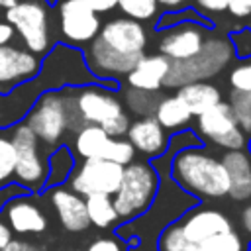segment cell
<instances>
[{
  "label": "cell",
  "instance_id": "1",
  "mask_svg": "<svg viewBox=\"0 0 251 251\" xmlns=\"http://www.w3.org/2000/svg\"><path fill=\"white\" fill-rule=\"evenodd\" d=\"M147 29L129 18L106 22L98 35L82 51L90 75L112 90H118L120 78H126L135 63L145 55Z\"/></svg>",
  "mask_w": 251,
  "mask_h": 251
},
{
  "label": "cell",
  "instance_id": "2",
  "mask_svg": "<svg viewBox=\"0 0 251 251\" xmlns=\"http://www.w3.org/2000/svg\"><path fill=\"white\" fill-rule=\"evenodd\" d=\"M169 173L178 188L200 200H218L229 192V178L220 157L202 145L178 151L171 159Z\"/></svg>",
  "mask_w": 251,
  "mask_h": 251
},
{
  "label": "cell",
  "instance_id": "3",
  "mask_svg": "<svg viewBox=\"0 0 251 251\" xmlns=\"http://www.w3.org/2000/svg\"><path fill=\"white\" fill-rule=\"evenodd\" d=\"M65 90L71 100L75 129H80L82 126H98L114 139L127 133L131 122L124 112V104L116 96V90L106 84H84Z\"/></svg>",
  "mask_w": 251,
  "mask_h": 251
},
{
  "label": "cell",
  "instance_id": "4",
  "mask_svg": "<svg viewBox=\"0 0 251 251\" xmlns=\"http://www.w3.org/2000/svg\"><path fill=\"white\" fill-rule=\"evenodd\" d=\"M161 175L147 161H131L124 167L122 182L112 196L116 214L120 220H135L143 216L159 192Z\"/></svg>",
  "mask_w": 251,
  "mask_h": 251
},
{
  "label": "cell",
  "instance_id": "5",
  "mask_svg": "<svg viewBox=\"0 0 251 251\" xmlns=\"http://www.w3.org/2000/svg\"><path fill=\"white\" fill-rule=\"evenodd\" d=\"M231 59H233V49L227 37H222V35L206 37L198 55H194L188 61L171 63V69L163 86L180 88L188 82H200V80L212 78L222 69H226L231 63Z\"/></svg>",
  "mask_w": 251,
  "mask_h": 251
},
{
  "label": "cell",
  "instance_id": "6",
  "mask_svg": "<svg viewBox=\"0 0 251 251\" xmlns=\"http://www.w3.org/2000/svg\"><path fill=\"white\" fill-rule=\"evenodd\" d=\"M37 141L53 147L59 145L67 129L73 127V114H71V100L67 90H51L41 94L27 112L24 122Z\"/></svg>",
  "mask_w": 251,
  "mask_h": 251
},
{
  "label": "cell",
  "instance_id": "7",
  "mask_svg": "<svg viewBox=\"0 0 251 251\" xmlns=\"http://www.w3.org/2000/svg\"><path fill=\"white\" fill-rule=\"evenodd\" d=\"M4 22L20 35L25 49L33 55H45L51 51V25L49 10L41 0H20L6 10Z\"/></svg>",
  "mask_w": 251,
  "mask_h": 251
},
{
  "label": "cell",
  "instance_id": "8",
  "mask_svg": "<svg viewBox=\"0 0 251 251\" xmlns=\"http://www.w3.org/2000/svg\"><path fill=\"white\" fill-rule=\"evenodd\" d=\"M12 145L16 151V167L14 178L25 192H39L49 175L47 159L39 151V141L33 131L20 122L12 131Z\"/></svg>",
  "mask_w": 251,
  "mask_h": 251
},
{
  "label": "cell",
  "instance_id": "9",
  "mask_svg": "<svg viewBox=\"0 0 251 251\" xmlns=\"http://www.w3.org/2000/svg\"><path fill=\"white\" fill-rule=\"evenodd\" d=\"M124 175V167L104 159H84L76 169H73L69 180V188L78 196H114L120 188Z\"/></svg>",
  "mask_w": 251,
  "mask_h": 251
},
{
  "label": "cell",
  "instance_id": "10",
  "mask_svg": "<svg viewBox=\"0 0 251 251\" xmlns=\"http://www.w3.org/2000/svg\"><path fill=\"white\" fill-rule=\"evenodd\" d=\"M196 127L202 139H208L226 151L245 149L247 145V137L239 129L229 104L224 100L212 106L210 110H206L204 114H200Z\"/></svg>",
  "mask_w": 251,
  "mask_h": 251
},
{
  "label": "cell",
  "instance_id": "11",
  "mask_svg": "<svg viewBox=\"0 0 251 251\" xmlns=\"http://www.w3.org/2000/svg\"><path fill=\"white\" fill-rule=\"evenodd\" d=\"M100 16L94 14L84 0L59 2V29L71 45H88L100 31Z\"/></svg>",
  "mask_w": 251,
  "mask_h": 251
},
{
  "label": "cell",
  "instance_id": "12",
  "mask_svg": "<svg viewBox=\"0 0 251 251\" xmlns=\"http://www.w3.org/2000/svg\"><path fill=\"white\" fill-rule=\"evenodd\" d=\"M206 31L210 29L194 22H184L175 27L163 29L159 37V55L167 57L171 63L188 61L200 53L206 41Z\"/></svg>",
  "mask_w": 251,
  "mask_h": 251
},
{
  "label": "cell",
  "instance_id": "13",
  "mask_svg": "<svg viewBox=\"0 0 251 251\" xmlns=\"http://www.w3.org/2000/svg\"><path fill=\"white\" fill-rule=\"evenodd\" d=\"M41 59L16 45H0V94L18 88L37 76Z\"/></svg>",
  "mask_w": 251,
  "mask_h": 251
},
{
  "label": "cell",
  "instance_id": "14",
  "mask_svg": "<svg viewBox=\"0 0 251 251\" xmlns=\"http://www.w3.org/2000/svg\"><path fill=\"white\" fill-rule=\"evenodd\" d=\"M2 220L8 229L20 235H37L47 229V216L25 194L12 196L2 206Z\"/></svg>",
  "mask_w": 251,
  "mask_h": 251
},
{
  "label": "cell",
  "instance_id": "15",
  "mask_svg": "<svg viewBox=\"0 0 251 251\" xmlns=\"http://www.w3.org/2000/svg\"><path fill=\"white\" fill-rule=\"evenodd\" d=\"M47 196H49V202H51L61 226L67 231L78 233V231L88 229L90 222L86 216V204H84L82 196H78L76 192H73L67 186H53Z\"/></svg>",
  "mask_w": 251,
  "mask_h": 251
},
{
  "label": "cell",
  "instance_id": "16",
  "mask_svg": "<svg viewBox=\"0 0 251 251\" xmlns=\"http://www.w3.org/2000/svg\"><path fill=\"white\" fill-rule=\"evenodd\" d=\"M127 141L131 143L135 153L139 151L141 155L151 157V159H159L169 147L167 131L159 126V122L153 116H145L129 124Z\"/></svg>",
  "mask_w": 251,
  "mask_h": 251
},
{
  "label": "cell",
  "instance_id": "17",
  "mask_svg": "<svg viewBox=\"0 0 251 251\" xmlns=\"http://www.w3.org/2000/svg\"><path fill=\"white\" fill-rule=\"evenodd\" d=\"M159 251H247V243L235 229L204 241L188 243L178 239L165 227V231L159 237Z\"/></svg>",
  "mask_w": 251,
  "mask_h": 251
},
{
  "label": "cell",
  "instance_id": "18",
  "mask_svg": "<svg viewBox=\"0 0 251 251\" xmlns=\"http://www.w3.org/2000/svg\"><path fill=\"white\" fill-rule=\"evenodd\" d=\"M171 61L159 53L155 55H143L135 67L127 73L126 82L129 88L143 90V92H159L165 84V78L169 75Z\"/></svg>",
  "mask_w": 251,
  "mask_h": 251
},
{
  "label": "cell",
  "instance_id": "19",
  "mask_svg": "<svg viewBox=\"0 0 251 251\" xmlns=\"http://www.w3.org/2000/svg\"><path fill=\"white\" fill-rule=\"evenodd\" d=\"M222 165L229 178V192L233 200H249L251 198V157L245 149L226 151L222 155Z\"/></svg>",
  "mask_w": 251,
  "mask_h": 251
},
{
  "label": "cell",
  "instance_id": "20",
  "mask_svg": "<svg viewBox=\"0 0 251 251\" xmlns=\"http://www.w3.org/2000/svg\"><path fill=\"white\" fill-rule=\"evenodd\" d=\"M184 106L186 110L192 114V118L204 114L206 110H210L212 106H216L218 102H222V92L216 84L208 82V80H200V82H188L180 88H176L175 94Z\"/></svg>",
  "mask_w": 251,
  "mask_h": 251
},
{
  "label": "cell",
  "instance_id": "21",
  "mask_svg": "<svg viewBox=\"0 0 251 251\" xmlns=\"http://www.w3.org/2000/svg\"><path fill=\"white\" fill-rule=\"evenodd\" d=\"M112 137L98 126H82L80 129H76L73 147L75 153L84 161V159H104L108 145H110Z\"/></svg>",
  "mask_w": 251,
  "mask_h": 251
},
{
  "label": "cell",
  "instance_id": "22",
  "mask_svg": "<svg viewBox=\"0 0 251 251\" xmlns=\"http://www.w3.org/2000/svg\"><path fill=\"white\" fill-rule=\"evenodd\" d=\"M153 118L159 122V126L167 131L178 133L186 129V126L192 120V114L186 110V106L176 96H163L153 112Z\"/></svg>",
  "mask_w": 251,
  "mask_h": 251
},
{
  "label": "cell",
  "instance_id": "23",
  "mask_svg": "<svg viewBox=\"0 0 251 251\" xmlns=\"http://www.w3.org/2000/svg\"><path fill=\"white\" fill-rule=\"evenodd\" d=\"M84 204H86L88 222H90V226H94V227L106 229V227H112V226L120 220L118 214H116L112 196H104V194L86 196V198H84Z\"/></svg>",
  "mask_w": 251,
  "mask_h": 251
},
{
  "label": "cell",
  "instance_id": "24",
  "mask_svg": "<svg viewBox=\"0 0 251 251\" xmlns=\"http://www.w3.org/2000/svg\"><path fill=\"white\" fill-rule=\"evenodd\" d=\"M47 165H49V175H47L45 186H53V184L61 186V182L71 176V173L75 169V159H73V153L69 151V147L63 145L51 153Z\"/></svg>",
  "mask_w": 251,
  "mask_h": 251
},
{
  "label": "cell",
  "instance_id": "25",
  "mask_svg": "<svg viewBox=\"0 0 251 251\" xmlns=\"http://www.w3.org/2000/svg\"><path fill=\"white\" fill-rule=\"evenodd\" d=\"M161 92H143V90H135V88H127L124 92V100L126 106L133 112V114H141L145 116H153L159 100H161Z\"/></svg>",
  "mask_w": 251,
  "mask_h": 251
},
{
  "label": "cell",
  "instance_id": "26",
  "mask_svg": "<svg viewBox=\"0 0 251 251\" xmlns=\"http://www.w3.org/2000/svg\"><path fill=\"white\" fill-rule=\"evenodd\" d=\"M229 108L235 116V122L239 126V129L243 131V135L251 137V94L245 92H229Z\"/></svg>",
  "mask_w": 251,
  "mask_h": 251
},
{
  "label": "cell",
  "instance_id": "27",
  "mask_svg": "<svg viewBox=\"0 0 251 251\" xmlns=\"http://www.w3.org/2000/svg\"><path fill=\"white\" fill-rule=\"evenodd\" d=\"M118 8L122 10L124 18H129L141 24L157 16L159 4L157 0H118Z\"/></svg>",
  "mask_w": 251,
  "mask_h": 251
},
{
  "label": "cell",
  "instance_id": "28",
  "mask_svg": "<svg viewBox=\"0 0 251 251\" xmlns=\"http://www.w3.org/2000/svg\"><path fill=\"white\" fill-rule=\"evenodd\" d=\"M184 22H194V24H200V25H204V27H208V29L214 27V24H212L206 16H200L198 12H194V10H190V8H182V10H173V12L165 14V16H161L159 22H157V29L163 31V29L175 27V25L184 24Z\"/></svg>",
  "mask_w": 251,
  "mask_h": 251
},
{
  "label": "cell",
  "instance_id": "29",
  "mask_svg": "<svg viewBox=\"0 0 251 251\" xmlns=\"http://www.w3.org/2000/svg\"><path fill=\"white\" fill-rule=\"evenodd\" d=\"M14 167H16V151H14L12 139L0 133V188L12 182Z\"/></svg>",
  "mask_w": 251,
  "mask_h": 251
},
{
  "label": "cell",
  "instance_id": "30",
  "mask_svg": "<svg viewBox=\"0 0 251 251\" xmlns=\"http://www.w3.org/2000/svg\"><path fill=\"white\" fill-rule=\"evenodd\" d=\"M133 159H135V149L131 147V143H129L127 139H122V137H118V139L112 137L104 161H112V163H116V165L126 167V165H129Z\"/></svg>",
  "mask_w": 251,
  "mask_h": 251
},
{
  "label": "cell",
  "instance_id": "31",
  "mask_svg": "<svg viewBox=\"0 0 251 251\" xmlns=\"http://www.w3.org/2000/svg\"><path fill=\"white\" fill-rule=\"evenodd\" d=\"M227 80H229L231 90L251 94V59L239 61V63L229 71Z\"/></svg>",
  "mask_w": 251,
  "mask_h": 251
},
{
  "label": "cell",
  "instance_id": "32",
  "mask_svg": "<svg viewBox=\"0 0 251 251\" xmlns=\"http://www.w3.org/2000/svg\"><path fill=\"white\" fill-rule=\"evenodd\" d=\"M227 39L231 43L233 57H237L239 61L251 59V27H241L237 31H231Z\"/></svg>",
  "mask_w": 251,
  "mask_h": 251
},
{
  "label": "cell",
  "instance_id": "33",
  "mask_svg": "<svg viewBox=\"0 0 251 251\" xmlns=\"http://www.w3.org/2000/svg\"><path fill=\"white\" fill-rule=\"evenodd\" d=\"M84 251H127V247L124 245L122 239L110 235V237H96L92 239Z\"/></svg>",
  "mask_w": 251,
  "mask_h": 251
},
{
  "label": "cell",
  "instance_id": "34",
  "mask_svg": "<svg viewBox=\"0 0 251 251\" xmlns=\"http://www.w3.org/2000/svg\"><path fill=\"white\" fill-rule=\"evenodd\" d=\"M194 2L202 12H208V14H222L227 10V4H229V0H194Z\"/></svg>",
  "mask_w": 251,
  "mask_h": 251
},
{
  "label": "cell",
  "instance_id": "35",
  "mask_svg": "<svg viewBox=\"0 0 251 251\" xmlns=\"http://www.w3.org/2000/svg\"><path fill=\"white\" fill-rule=\"evenodd\" d=\"M227 12L233 18H247L251 16V0H229Z\"/></svg>",
  "mask_w": 251,
  "mask_h": 251
},
{
  "label": "cell",
  "instance_id": "36",
  "mask_svg": "<svg viewBox=\"0 0 251 251\" xmlns=\"http://www.w3.org/2000/svg\"><path fill=\"white\" fill-rule=\"evenodd\" d=\"M94 14H106L118 6V0H84Z\"/></svg>",
  "mask_w": 251,
  "mask_h": 251
},
{
  "label": "cell",
  "instance_id": "37",
  "mask_svg": "<svg viewBox=\"0 0 251 251\" xmlns=\"http://www.w3.org/2000/svg\"><path fill=\"white\" fill-rule=\"evenodd\" d=\"M10 241H12V231L8 229L6 222H4V220H2V216H0V251H2Z\"/></svg>",
  "mask_w": 251,
  "mask_h": 251
},
{
  "label": "cell",
  "instance_id": "38",
  "mask_svg": "<svg viewBox=\"0 0 251 251\" xmlns=\"http://www.w3.org/2000/svg\"><path fill=\"white\" fill-rule=\"evenodd\" d=\"M12 37H14V29L6 22H0V45H8Z\"/></svg>",
  "mask_w": 251,
  "mask_h": 251
},
{
  "label": "cell",
  "instance_id": "39",
  "mask_svg": "<svg viewBox=\"0 0 251 251\" xmlns=\"http://www.w3.org/2000/svg\"><path fill=\"white\" fill-rule=\"evenodd\" d=\"M2 251H33V249H31L27 243H24V241H14V239H12Z\"/></svg>",
  "mask_w": 251,
  "mask_h": 251
},
{
  "label": "cell",
  "instance_id": "40",
  "mask_svg": "<svg viewBox=\"0 0 251 251\" xmlns=\"http://www.w3.org/2000/svg\"><path fill=\"white\" fill-rule=\"evenodd\" d=\"M188 0H157L159 6L163 8H169V10H180Z\"/></svg>",
  "mask_w": 251,
  "mask_h": 251
},
{
  "label": "cell",
  "instance_id": "41",
  "mask_svg": "<svg viewBox=\"0 0 251 251\" xmlns=\"http://www.w3.org/2000/svg\"><path fill=\"white\" fill-rule=\"evenodd\" d=\"M241 220H243V227H245V229L251 233V206H247V208L243 210Z\"/></svg>",
  "mask_w": 251,
  "mask_h": 251
},
{
  "label": "cell",
  "instance_id": "42",
  "mask_svg": "<svg viewBox=\"0 0 251 251\" xmlns=\"http://www.w3.org/2000/svg\"><path fill=\"white\" fill-rule=\"evenodd\" d=\"M18 2H20V0H0V6H4V8L8 10V8H12L14 4H18Z\"/></svg>",
  "mask_w": 251,
  "mask_h": 251
},
{
  "label": "cell",
  "instance_id": "43",
  "mask_svg": "<svg viewBox=\"0 0 251 251\" xmlns=\"http://www.w3.org/2000/svg\"><path fill=\"white\" fill-rule=\"evenodd\" d=\"M247 149H249V151H247V153H249V157H251V137H249V139H247Z\"/></svg>",
  "mask_w": 251,
  "mask_h": 251
},
{
  "label": "cell",
  "instance_id": "44",
  "mask_svg": "<svg viewBox=\"0 0 251 251\" xmlns=\"http://www.w3.org/2000/svg\"><path fill=\"white\" fill-rule=\"evenodd\" d=\"M41 2H45V4H55V2H59V0H41Z\"/></svg>",
  "mask_w": 251,
  "mask_h": 251
}]
</instances>
